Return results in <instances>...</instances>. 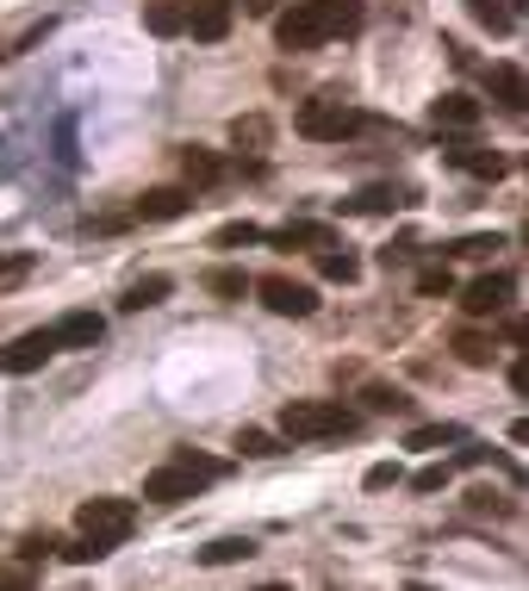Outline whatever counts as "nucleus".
I'll return each mask as SVG.
<instances>
[{
	"label": "nucleus",
	"instance_id": "obj_1",
	"mask_svg": "<svg viewBox=\"0 0 529 591\" xmlns=\"http://www.w3.org/2000/svg\"><path fill=\"white\" fill-rule=\"evenodd\" d=\"M349 32H361V0H293L281 20H274V44H281L286 57L318 50L330 38H349Z\"/></svg>",
	"mask_w": 529,
	"mask_h": 591
},
{
	"label": "nucleus",
	"instance_id": "obj_2",
	"mask_svg": "<svg viewBox=\"0 0 529 591\" xmlns=\"http://www.w3.org/2000/svg\"><path fill=\"white\" fill-rule=\"evenodd\" d=\"M218 479H225V461L200 455V448H175L162 467L144 474V498H150V504H188V498H200L206 486H218Z\"/></svg>",
	"mask_w": 529,
	"mask_h": 591
},
{
	"label": "nucleus",
	"instance_id": "obj_3",
	"mask_svg": "<svg viewBox=\"0 0 529 591\" xmlns=\"http://www.w3.org/2000/svg\"><path fill=\"white\" fill-rule=\"evenodd\" d=\"M361 418L342 399H286L281 405V436L286 442H330V436H356Z\"/></svg>",
	"mask_w": 529,
	"mask_h": 591
},
{
	"label": "nucleus",
	"instance_id": "obj_4",
	"mask_svg": "<svg viewBox=\"0 0 529 591\" xmlns=\"http://www.w3.org/2000/svg\"><path fill=\"white\" fill-rule=\"evenodd\" d=\"M76 530L88 535V542L119 548V542L137 530V504H132V498H81V504H76Z\"/></svg>",
	"mask_w": 529,
	"mask_h": 591
},
{
	"label": "nucleus",
	"instance_id": "obj_5",
	"mask_svg": "<svg viewBox=\"0 0 529 591\" xmlns=\"http://www.w3.org/2000/svg\"><path fill=\"white\" fill-rule=\"evenodd\" d=\"M293 125H300V137H318V144H342V137L368 132V113L342 106V100H305Z\"/></svg>",
	"mask_w": 529,
	"mask_h": 591
},
{
	"label": "nucleus",
	"instance_id": "obj_6",
	"mask_svg": "<svg viewBox=\"0 0 529 591\" xmlns=\"http://www.w3.org/2000/svg\"><path fill=\"white\" fill-rule=\"evenodd\" d=\"M249 293H262V306L274 318H312L318 311V286L293 281V274H262V281H249Z\"/></svg>",
	"mask_w": 529,
	"mask_h": 591
},
{
	"label": "nucleus",
	"instance_id": "obj_7",
	"mask_svg": "<svg viewBox=\"0 0 529 591\" xmlns=\"http://www.w3.org/2000/svg\"><path fill=\"white\" fill-rule=\"evenodd\" d=\"M50 355H63L57 337H50V325H44V330H25V337H13V343L0 349V374H38Z\"/></svg>",
	"mask_w": 529,
	"mask_h": 591
},
{
	"label": "nucleus",
	"instance_id": "obj_8",
	"mask_svg": "<svg viewBox=\"0 0 529 591\" xmlns=\"http://www.w3.org/2000/svg\"><path fill=\"white\" fill-rule=\"evenodd\" d=\"M510 293H517L510 274H480V281H468V293H461V311H468V318H498V311L510 306Z\"/></svg>",
	"mask_w": 529,
	"mask_h": 591
},
{
	"label": "nucleus",
	"instance_id": "obj_9",
	"mask_svg": "<svg viewBox=\"0 0 529 591\" xmlns=\"http://www.w3.org/2000/svg\"><path fill=\"white\" fill-rule=\"evenodd\" d=\"M50 337H57V349H100L106 318L100 311H63L57 325H50Z\"/></svg>",
	"mask_w": 529,
	"mask_h": 591
},
{
	"label": "nucleus",
	"instance_id": "obj_10",
	"mask_svg": "<svg viewBox=\"0 0 529 591\" xmlns=\"http://www.w3.org/2000/svg\"><path fill=\"white\" fill-rule=\"evenodd\" d=\"M181 212H193V187H150L132 206V218H144V225H169V218H181Z\"/></svg>",
	"mask_w": 529,
	"mask_h": 591
},
{
	"label": "nucleus",
	"instance_id": "obj_11",
	"mask_svg": "<svg viewBox=\"0 0 529 591\" xmlns=\"http://www.w3.org/2000/svg\"><path fill=\"white\" fill-rule=\"evenodd\" d=\"M181 32H193L200 44H218L230 32V0H193L188 20H181Z\"/></svg>",
	"mask_w": 529,
	"mask_h": 591
},
{
	"label": "nucleus",
	"instance_id": "obj_12",
	"mask_svg": "<svg viewBox=\"0 0 529 591\" xmlns=\"http://www.w3.org/2000/svg\"><path fill=\"white\" fill-rule=\"evenodd\" d=\"M430 118L442 125V132H473L480 118H486V106L473 94H442V100H430Z\"/></svg>",
	"mask_w": 529,
	"mask_h": 591
},
{
	"label": "nucleus",
	"instance_id": "obj_13",
	"mask_svg": "<svg viewBox=\"0 0 529 591\" xmlns=\"http://www.w3.org/2000/svg\"><path fill=\"white\" fill-rule=\"evenodd\" d=\"M449 162L461 174H473V181H505V156H498V150H480V144H454Z\"/></svg>",
	"mask_w": 529,
	"mask_h": 591
},
{
	"label": "nucleus",
	"instance_id": "obj_14",
	"mask_svg": "<svg viewBox=\"0 0 529 591\" xmlns=\"http://www.w3.org/2000/svg\"><path fill=\"white\" fill-rule=\"evenodd\" d=\"M262 243H274V249H330L337 237H330V225H312V218H300V225L268 230Z\"/></svg>",
	"mask_w": 529,
	"mask_h": 591
},
{
	"label": "nucleus",
	"instance_id": "obj_15",
	"mask_svg": "<svg viewBox=\"0 0 529 591\" xmlns=\"http://www.w3.org/2000/svg\"><path fill=\"white\" fill-rule=\"evenodd\" d=\"M486 88H492V100H498L505 113H524V69H517V62H492Z\"/></svg>",
	"mask_w": 529,
	"mask_h": 591
},
{
	"label": "nucleus",
	"instance_id": "obj_16",
	"mask_svg": "<svg viewBox=\"0 0 529 591\" xmlns=\"http://www.w3.org/2000/svg\"><path fill=\"white\" fill-rule=\"evenodd\" d=\"M200 286H206L218 306H237V299L249 293V274H244V268H230V262H218V268H206V274H200Z\"/></svg>",
	"mask_w": 529,
	"mask_h": 591
},
{
	"label": "nucleus",
	"instance_id": "obj_17",
	"mask_svg": "<svg viewBox=\"0 0 529 591\" xmlns=\"http://www.w3.org/2000/svg\"><path fill=\"white\" fill-rule=\"evenodd\" d=\"M175 293V281L169 274H137L132 286H125V299H119V311H150V306H162Z\"/></svg>",
	"mask_w": 529,
	"mask_h": 591
},
{
	"label": "nucleus",
	"instance_id": "obj_18",
	"mask_svg": "<svg viewBox=\"0 0 529 591\" xmlns=\"http://www.w3.org/2000/svg\"><path fill=\"white\" fill-rule=\"evenodd\" d=\"M181 174H188L193 187H212V181H225V162H218L206 144H188V150H181Z\"/></svg>",
	"mask_w": 529,
	"mask_h": 591
},
{
	"label": "nucleus",
	"instance_id": "obj_19",
	"mask_svg": "<svg viewBox=\"0 0 529 591\" xmlns=\"http://www.w3.org/2000/svg\"><path fill=\"white\" fill-rule=\"evenodd\" d=\"M249 554H256L249 535H218V542L200 548V567H237V560H249Z\"/></svg>",
	"mask_w": 529,
	"mask_h": 591
},
{
	"label": "nucleus",
	"instance_id": "obj_20",
	"mask_svg": "<svg viewBox=\"0 0 529 591\" xmlns=\"http://www.w3.org/2000/svg\"><path fill=\"white\" fill-rule=\"evenodd\" d=\"M492 355H498V349H492L486 330H461V337H454V362L461 367H492Z\"/></svg>",
	"mask_w": 529,
	"mask_h": 591
},
{
	"label": "nucleus",
	"instance_id": "obj_21",
	"mask_svg": "<svg viewBox=\"0 0 529 591\" xmlns=\"http://www.w3.org/2000/svg\"><path fill=\"white\" fill-rule=\"evenodd\" d=\"M393 206H398L393 187H361L356 200H342V212H349V218H380V212H393Z\"/></svg>",
	"mask_w": 529,
	"mask_h": 591
},
{
	"label": "nucleus",
	"instance_id": "obj_22",
	"mask_svg": "<svg viewBox=\"0 0 529 591\" xmlns=\"http://www.w3.org/2000/svg\"><path fill=\"white\" fill-rule=\"evenodd\" d=\"M318 268H324V281H342V286L361 281V255H349V249H337V243L318 249Z\"/></svg>",
	"mask_w": 529,
	"mask_h": 591
},
{
	"label": "nucleus",
	"instance_id": "obj_23",
	"mask_svg": "<svg viewBox=\"0 0 529 591\" xmlns=\"http://www.w3.org/2000/svg\"><path fill=\"white\" fill-rule=\"evenodd\" d=\"M268 230L262 225H249V218H230V225L212 230V249H249V243H262Z\"/></svg>",
	"mask_w": 529,
	"mask_h": 591
},
{
	"label": "nucleus",
	"instance_id": "obj_24",
	"mask_svg": "<svg viewBox=\"0 0 529 591\" xmlns=\"http://www.w3.org/2000/svg\"><path fill=\"white\" fill-rule=\"evenodd\" d=\"M468 13L486 25V32H510V25H517V7H510V0H468Z\"/></svg>",
	"mask_w": 529,
	"mask_h": 591
},
{
	"label": "nucleus",
	"instance_id": "obj_25",
	"mask_svg": "<svg viewBox=\"0 0 529 591\" xmlns=\"http://www.w3.org/2000/svg\"><path fill=\"white\" fill-rule=\"evenodd\" d=\"M498 249H505V237H498V230H473V237L449 243V255H461V262H486V255H498Z\"/></svg>",
	"mask_w": 529,
	"mask_h": 591
},
{
	"label": "nucleus",
	"instance_id": "obj_26",
	"mask_svg": "<svg viewBox=\"0 0 529 591\" xmlns=\"http://www.w3.org/2000/svg\"><path fill=\"white\" fill-rule=\"evenodd\" d=\"M449 442H468V430L461 423H424V430L405 436V448H449Z\"/></svg>",
	"mask_w": 529,
	"mask_h": 591
},
{
	"label": "nucleus",
	"instance_id": "obj_27",
	"mask_svg": "<svg viewBox=\"0 0 529 591\" xmlns=\"http://www.w3.org/2000/svg\"><path fill=\"white\" fill-rule=\"evenodd\" d=\"M181 20H188V13H181L175 0H150V13H144V25H150L156 38H175V32H181Z\"/></svg>",
	"mask_w": 529,
	"mask_h": 591
},
{
	"label": "nucleus",
	"instance_id": "obj_28",
	"mask_svg": "<svg viewBox=\"0 0 529 591\" xmlns=\"http://www.w3.org/2000/svg\"><path fill=\"white\" fill-rule=\"evenodd\" d=\"M417 293H424V299H449V293H454V274H449V262L417 268Z\"/></svg>",
	"mask_w": 529,
	"mask_h": 591
},
{
	"label": "nucleus",
	"instance_id": "obj_29",
	"mask_svg": "<svg viewBox=\"0 0 529 591\" xmlns=\"http://www.w3.org/2000/svg\"><path fill=\"white\" fill-rule=\"evenodd\" d=\"M237 455H249V461H268V455H281V442L268 436V430H237Z\"/></svg>",
	"mask_w": 529,
	"mask_h": 591
},
{
	"label": "nucleus",
	"instance_id": "obj_30",
	"mask_svg": "<svg viewBox=\"0 0 529 591\" xmlns=\"http://www.w3.org/2000/svg\"><path fill=\"white\" fill-rule=\"evenodd\" d=\"M230 144H249V150H262V144H268V118H262V113L237 118V125H230Z\"/></svg>",
	"mask_w": 529,
	"mask_h": 591
},
{
	"label": "nucleus",
	"instance_id": "obj_31",
	"mask_svg": "<svg viewBox=\"0 0 529 591\" xmlns=\"http://www.w3.org/2000/svg\"><path fill=\"white\" fill-rule=\"evenodd\" d=\"M361 399H368V411H412V399H405L398 386H368Z\"/></svg>",
	"mask_w": 529,
	"mask_h": 591
},
{
	"label": "nucleus",
	"instance_id": "obj_32",
	"mask_svg": "<svg viewBox=\"0 0 529 591\" xmlns=\"http://www.w3.org/2000/svg\"><path fill=\"white\" fill-rule=\"evenodd\" d=\"M398 479H405V467H398V461H374L361 486H368V492H386V486H398Z\"/></svg>",
	"mask_w": 529,
	"mask_h": 591
},
{
	"label": "nucleus",
	"instance_id": "obj_33",
	"mask_svg": "<svg viewBox=\"0 0 529 591\" xmlns=\"http://www.w3.org/2000/svg\"><path fill=\"white\" fill-rule=\"evenodd\" d=\"M449 479H454V467H449V461H436V467H424V474H412V492H442Z\"/></svg>",
	"mask_w": 529,
	"mask_h": 591
},
{
	"label": "nucleus",
	"instance_id": "obj_34",
	"mask_svg": "<svg viewBox=\"0 0 529 591\" xmlns=\"http://www.w3.org/2000/svg\"><path fill=\"white\" fill-rule=\"evenodd\" d=\"M106 542H88V535H76V542H69V548H63V560H76V567H88V560H106Z\"/></svg>",
	"mask_w": 529,
	"mask_h": 591
},
{
	"label": "nucleus",
	"instance_id": "obj_35",
	"mask_svg": "<svg viewBox=\"0 0 529 591\" xmlns=\"http://www.w3.org/2000/svg\"><path fill=\"white\" fill-rule=\"evenodd\" d=\"M0 591H32V560H20V567H0Z\"/></svg>",
	"mask_w": 529,
	"mask_h": 591
},
{
	"label": "nucleus",
	"instance_id": "obj_36",
	"mask_svg": "<svg viewBox=\"0 0 529 591\" xmlns=\"http://www.w3.org/2000/svg\"><path fill=\"white\" fill-rule=\"evenodd\" d=\"M32 274V255H0V286H13Z\"/></svg>",
	"mask_w": 529,
	"mask_h": 591
},
{
	"label": "nucleus",
	"instance_id": "obj_37",
	"mask_svg": "<svg viewBox=\"0 0 529 591\" xmlns=\"http://www.w3.org/2000/svg\"><path fill=\"white\" fill-rule=\"evenodd\" d=\"M249 13H274V7H281V0H244Z\"/></svg>",
	"mask_w": 529,
	"mask_h": 591
},
{
	"label": "nucleus",
	"instance_id": "obj_38",
	"mask_svg": "<svg viewBox=\"0 0 529 591\" xmlns=\"http://www.w3.org/2000/svg\"><path fill=\"white\" fill-rule=\"evenodd\" d=\"M249 591H293V586H281V579H268V586H249Z\"/></svg>",
	"mask_w": 529,
	"mask_h": 591
},
{
	"label": "nucleus",
	"instance_id": "obj_39",
	"mask_svg": "<svg viewBox=\"0 0 529 591\" xmlns=\"http://www.w3.org/2000/svg\"><path fill=\"white\" fill-rule=\"evenodd\" d=\"M405 591H436V586H424V579H412V586H405Z\"/></svg>",
	"mask_w": 529,
	"mask_h": 591
}]
</instances>
